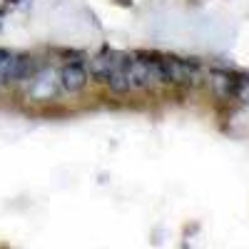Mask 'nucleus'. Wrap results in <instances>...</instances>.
I'll return each instance as SVG.
<instances>
[{
	"instance_id": "f257e3e1",
	"label": "nucleus",
	"mask_w": 249,
	"mask_h": 249,
	"mask_svg": "<svg viewBox=\"0 0 249 249\" xmlns=\"http://www.w3.org/2000/svg\"><path fill=\"white\" fill-rule=\"evenodd\" d=\"M88 77H90V72L82 62H68V65H62V70L57 72L60 90H65V92H80L88 85Z\"/></svg>"
},
{
	"instance_id": "f03ea898",
	"label": "nucleus",
	"mask_w": 249,
	"mask_h": 249,
	"mask_svg": "<svg viewBox=\"0 0 249 249\" xmlns=\"http://www.w3.org/2000/svg\"><path fill=\"white\" fill-rule=\"evenodd\" d=\"M33 75V60L28 55H10L0 65V82H18Z\"/></svg>"
},
{
	"instance_id": "7ed1b4c3",
	"label": "nucleus",
	"mask_w": 249,
	"mask_h": 249,
	"mask_svg": "<svg viewBox=\"0 0 249 249\" xmlns=\"http://www.w3.org/2000/svg\"><path fill=\"white\" fill-rule=\"evenodd\" d=\"M60 90V82H57V75L53 70H45L40 72L35 80H33V88H30V97L33 100H50L55 97Z\"/></svg>"
},
{
	"instance_id": "20e7f679",
	"label": "nucleus",
	"mask_w": 249,
	"mask_h": 249,
	"mask_svg": "<svg viewBox=\"0 0 249 249\" xmlns=\"http://www.w3.org/2000/svg\"><path fill=\"white\" fill-rule=\"evenodd\" d=\"M124 72H127V80H130V90L152 85L147 60H130V62H127V70H124Z\"/></svg>"
},
{
	"instance_id": "39448f33",
	"label": "nucleus",
	"mask_w": 249,
	"mask_h": 249,
	"mask_svg": "<svg viewBox=\"0 0 249 249\" xmlns=\"http://www.w3.org/2000/svg\"><path fill=\"white\" fill-rule=\"evenodd\" d=\"M164 70H167V80L170 82H187L192 77V65H187L182 60H164Z\"/></svg>"
},
{
	"instance_id": "423d86ee",
	"label": "nucleus",
	"mask_w": 249,
	"mask_h": 249,
	"mask_svg": "<svg viewBox=\"0 0 249 249\" xmlns=\"http://www.w3.org/2000/svg\"><path fill=\"white\" fill-rule=\"evenodd\" d=\"M212 88L219 97H234L237 90V80L230 77L227 72H212Z\"/></svg>"
},
{
	"instance_id": "0eeeda50",
	"label": "nucleus",
	"mask_w": 249,
	"mask_h": 249,
	"mask_svg": "<svg viewBox=\"0 0 249 249\" xmlns=\"http://www.w3.org/2000/svg\"><path fill=\"white\" fill-rule=\"evenodd\" d=\"M127 68H117L110 72V77L105 80L107 82V88L115 92V95H122V92H127L130 90V80H127V72H124Z\"/></svg>"
},
{
	"instance_id": "6e6552de",
	"label": "nucleus",
	"mask_w": 249,
	"mask_h": 249,
	"mask_svg": "<svg viewBox=\"0 0 249 249\" xmlns=\"http://www.w3.org/2000/svg\"><path fill=\"white\" fill-rule=\"evenodd\" d=\"M234 97H237V100H242V102H249V80H247V77H239V80H237Z\"/></svg>"
},
{
	"instance_id": "1a4fd4ad",
	"label": "nucleus",
	"mask_w": 249,
	"mask_h": 249,
	"mask_svg": "<svg viewBox=\"0 0 249 249\" xmlns=\"http://www.w3.org/2000/svg\"><path fill=\"white\" fill-rule=\"evenodd\" d=\"M8 57H10V53H8L5 48H0V65H3V62H5Z\"/></svg>"
}]
</instances>
